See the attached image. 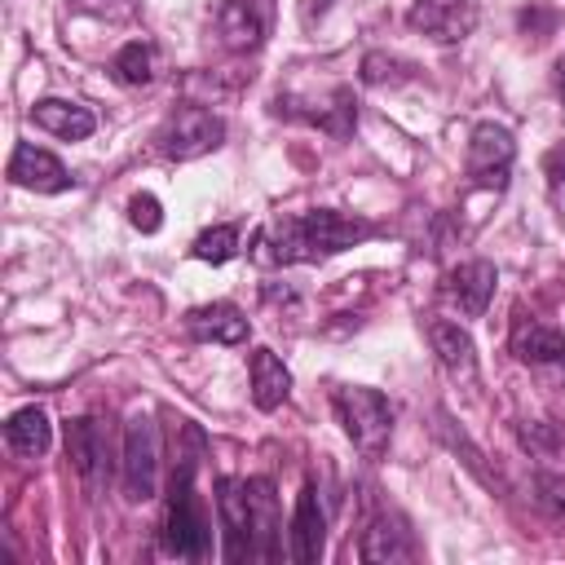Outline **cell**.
<instances>
[{"mask_svg": "<svg viewBox=\"0 0 565 565\" xmlns=\"http://www.w3.org/2000/svg\"><path fill=\"white\" fill-rule=\"evenodd\" d=\"M371 234H375V225L362 221V216H349V212H335V207H313V212H296V216H274L256 238L265 247L256 256L269 260V265L327 260V256H340V252L358 247Z\"/></svg>", "mask_w": 565, "mask_h": 565, "instance_id": "1", "label": "cell"}, {"mask_svg": "<svg viewBox=\"0 0 565 565\" xmlns=\"http://www.w3.org/2000/svg\"><path fill=\"white\" fill-rule=\"evenodd\" d=\"M159 543L168 556H181V561H203L212 552V530H207V516H203L199 494H194V459L190 455L172 472Z\"/></svg>", "mask_w": 565, "mask_h": 565, "instance_id": "2", "label": "cell"}, {"mask_svg": "<svg viewBox=\"0 0 565 565\" xmlns=\"http://www.w3.org/2000/svg\"><path fill=\"white\" fill-rule=\"evenodd\" d=\"M331 406H335V419L344 424V437L366 455V459H380L393 441V406L380 388H366V384H340L331 393Z\"/></svg>", "mask_w": 565, "mask_h": 565, "instance_id": "3", "label": "cell"}, {"mask_svg": "<svg viewBox=\"0 0 565 565\" xmlns=\"http://www.w3.org/2000/svg\"><path fill=\"white\" fill-rule=\"evenodd\" d=\"M221 141H225V119L212 115L207 106H177L154 132V150L163 159H177V163L199 159V154L216 150Z\"/></svg>", "mask_w": 565, "mask_h": 565, "instance_id": "4", "label": "cell"}, {"mask_svg": "<svg viewBox=\"0 0 565 565\" xmlns=\"http://www.w3.org/2000/svg\"><path fill=\"white\" fill-rule=\"evenodd\" d=\"M119 477H124V494L132 503L154 499L159 490V424L154 415H132L124 424V450H119Z\"/></svg>", "mask_w": 565, "mask_h": 565, "instance_id": "5", "label": "cell"}, {"mask_svg": "<svg viewBox=\"0 0 565 565\" xmlns=\"http://www.w3.org/2000/svg\"><path fill=\"white\" fill-rule=\"evenodd\" d=\"M512 163H516V141H512V132H508L503 124H494V119L477 124L472 137H468V159H463L468 181H472L477 190H503L508 177H512Z\"/></svg>", "mask_w": 565, "mask_h": 565, "instance_id": "6", "label": "cell"}, {"mask_svg": "<svg viewBox=\"0 0 565 565\" xmlns=\"http://www.w3.org/2000/svg\"><path fill=\"white\" fill-rule=\"evenodd\" d=\"M66 459L71 468L79 472V481L97 494L110 486V468H115V455H110V433L102 419L93 415H79L66 424Z\"/></svg>", "mask_w": 565, "mask_h": 565, "instance_id": "7", "label": "cell"}, {"mask_svg": "<svg viewBox=\"0 0 565 565\" xmlns=\"http://www.w3.org/2000/svg\"><path fill=\"white\" fill-rule=\"evenodd\" d=\"M216 516H221V530H225V561H256L247 477H221L216 481Z\"/></svg>", "mask_w": 565, "mask_h": 565, "instance_id": "8", "label": "cell"}, {"mask_svg": "<svg viewBox=\"0 0 565 565\" xmlns=\"http://www.w3.org/2000/svg\"><path fill=\"white\" fill-rule=\"evenodd\" d=\"M481 9L477 0H415L406 9V26L428 35L433 44H459L472 35Z\"/></svg>", "mask_w": 565, "mask_h": 565, "instance_id": "9", "label": "cell"}, {"mask_svg": "<svg viewBox=\"0 0 565 565\" xmlns=\"http://www.w3.org/2000/svg\"><path fill=\"white\" fill-rule=\"evenodd\" d=\"M9 181L22 185V190H35V194H62L75 185V177L66 172V163L57 154H49L44 146L35 141H18L13 154H9Z\"/></svg>", "mask_w": 565, "mask_h": 565, "instance_id": "10", "label": "cell"}, {"mask_svg": "<svg viewBox=\"0 0 565 565\" xmlns=\"http://www.w3.org/2000/svg\"><path fill=\"white\" fill-rule=\"evenodd\" d=\"M287 539H291V547H287L291 561H300V565L322 561V552H327V508H322V490L313 481H305V490L296 499Z\"/></svg>", "mask_w": 565, "mask_h": 565, "instance_id": "11", "label": "cell"}, {"mask_svg": "<svg viewBox=\"0 0 565 565\" xmlns=\"http://www.w3.org/2000/svg\"><path fill=\"white\" fill-rule=\"evenodd\" d=\"M216 31L230 53H256L269 35V0H221Z\"/></svg>", "mask_w": 565, "mask_h": 565, "instance_id": "12", "label": "cell"}, {"mask_svg": "<svg viewBox=\"0 0 565 565\" xmlns=\"http://www.w3.org/2000/svg\"><path fill=\"white\" fill-rule=\"evenodd\" d=\"M494 282H499V274H494L490 260H463V265H455L446 274L441 291H446L450 305H459L463 318H481L486 305H490V296H494Z\"/></svg>", "mask_w": 565, "mask_h": 565, "instance_id": "13", "label": "cell"}, {"mask_svg": "<svg viewBox=\"0 0 565 565\" xmlns=\"http://www.w3.org/2000/svg\"><path fill=\"white\" fill-rule=\"evenodd\" d=\"M185 331L199 340V344H243L252 322L243 318L238 305L230 300H212V305H199L185 313Z\"/></svg>", "mask_w": 565, "mask_h": 565, "instance_id": "14", "label": "cell"}, {"mask_svg": "<svg viewBox=\"0 0 565 565\" xmlns=\"http://www.w3.org/2000/svg\"><path fill=\"white\" fill-rule=\"evenodd\" d=\"M428 340H433V353H437V362L446 366L450 380H463V384L477 380V344L459 322L428 318Z\"/></svg>", "mask_w": 565, "mask_h": 565, "instance_id": "15", "label": "cell"}, {"mask_svg": "<svg viewBox=\"0 0 565 565\" xmlns=\"http://www.w3.org/2000/svg\"><path fill=\"white\" fill-rule=\"evenodd\" d=\"M508 349H512L521 362H530V366L565 362V335H561L556 327L539 322V318H525V313H516L512 335H508Z\"/></svg>", "mask_w": 565, "mask_h": 565, "instance_id": "16", "label": "cell"}, {"mask_svg": "<svg viewBox=\"0 0 565 565\" xmlns=\"http://www.w3.org/2000/svg\"><path fill=\"white\" fill-rule=\"evenodd\" d=\"M247 375H252V402L256 411H278L291 393V371L274 349H252L247 353Z\"/></svg>", "mask_w": 565, "mask_h": 565, "instance_id": "17", "label": "cell"}, {"mask_svg": "<svg viewBox=\"0 0 565 565\" xmlns=\"http://www.w3.org/2000/svg\"><path fill=\"white\" fill-rule=\"evenodd\" d=\"M358 556H362V561H411V556H415V539H411V530H406L402 516L380 512V516L362 530Z\"/></svg>", "mask_w": 565, "mask_h": 565, "instance_id": "18", "label": "cell"}, {"mask_svg": "<svg viewBox=\"0 0 565 565\" xmlns=\"http://www.w3.org/2000/svg\"><path fill=\"white\" fill-rule=\"evenodd\" d=\"M31 119H35V128H44V132H53V137H62V141H84V137H93V128H97V119H93L88 106L62 102V97H40V102L31 106Z\"/></svg>", "mask_w": 565, "mask_h": 565, "instance_id": "19", "label": "cell"}, {"mask_svg": "<svg viewBox=\"0 0 565 565\" xmlns=\"http://www.w3.org/2000/svg\"><path fill=\"white\" fill-rule=\"evenodd\" d=\"M4 441H9L13 455L35 459V455L49 450V441H53V424H49V415H44L40 406H22V411L9 415V424H4Z\"/></svg>", "mask_w": 565, "mask_h": 565, "instance_id": "20", "label": "cell"}, {"mask_svg": "<svg viewBox=\"0 0 565 565\" xmlns=\"http://www.w3.org/2000/svg\"><path fill=\"white\" fill-rule=\"evenodd\" d=\"M110 75H115L119 84H128V88L150 84V79H154V49H150L146 40H128V44L115 53Z\"/></svg>", "mask_w": 565, "mask_h": 565, "instance_id": "21", "label": "cell"}, {"mask_svg": "<svg viewBox=\"0 0 565 565\" xmlns=\"http://www.w3.org/2000/svg\"><path fill=\"white\" fill-rule=\"evenodd\" d=\"M234 252H238V230L234 225H212L190 243V256L203 260V265H225Z\"/></svg>", "mask_w": 565, "mask_h": 565, "instance_id": "22", "label": "cell"}, {"mask_svg": "<svg viewBox=\"0 0 565 565\" xmlns=\"http://www.w3.org/2000/svg\"><path fill=\"white\" fill-rule=\"evenodd\" d=\"M402 79H411V62L388 57V53H380V49L362 57V84L380 88V84H402Z\"/></svg>", "mask_w": 565, "mask_h": 565, "instance_id": "23", "label": "cell"}, {"mask_svg": "<svg viewBox=\"0 0 565 565\" xmlns=\"http://www.w3.org/2000/svg\"><path fill=\"white\" fill-rule=\"evenodd\" d=\"M128 221H132L141 234H154V230L163 225L159 199H154V194H132V199H128Z\"/></svg>", "mask_w": 565, "mask_h": 565, "instance_id": "24", "label": "cell"}, {"mask_svg": "<svg viewBox=\"0 0 565 565\" xmlns=\"http://www.w3.org/2000/svg\"><path fill=\"white\" fill-rule=\"evenodd\" d=\"M534 490H539V503H543L552 516H565V477H556V472H534Z\"/></svg>", "mask_w": 565, "mask_h": 565, "instance_id": "25", "label": "cell"}, {"mask_svg": "<svg viewBox=\"0 0 565 565\" xmlns=\"http://www.w3.org/2000/svg\"><path fill=\"white\" fill-rule=\"evenodd\" d=\"M141 0H75V9L97 13V18H132Z\"/></svg>", "mask_w": 565, "mask_h": 565, "instance_id": "26", "label": "cell"}, {"mask_svg": "<svg viewBox=\"0 0 565 565\" xmlns=\"http://www.w3.org/2000/svg\"><path fill=\"white\" fill-rule=\"evenodd\" d=\"M521 441L530 450H556L561 446V428L556 424H530V428H521Z\"/></svg>", "mask_w": 565, "mask_h": 565, "instance_id": "27", "label": "cell"}, {"mask_svg": "<svg viewBox=\"0 0 565 565\" xmlns=\"http://www.w3.org/2000/svg\"><path fill=\"white\" fill-rule=\"evenodd\" d=\"M543 172L552 185H565V141H556L547 154H543Z\"/></svg>", "mask_w": 565, "mask_h": 565, "instance_id": "28", "label": "cell"}, {"mask_svg": "<svg viewBox=\"0 0 565 565\" xmlns=\"http://www.w3.org/2000/svg\"><path fill=\"white\" fill-rule=\"evenodd\" d=\"M552 88H556V97L565 102V57H556V66H552Z\"/></svg>", "mask_w": 565, "mask_h": 565, "instance_id": "29", "label": "cell"}]
</instances>
